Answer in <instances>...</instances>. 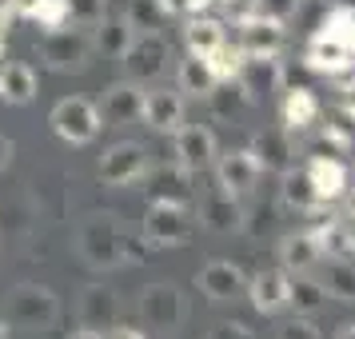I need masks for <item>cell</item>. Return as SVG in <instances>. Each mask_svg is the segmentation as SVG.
Masks as SVG:
<instances>
[{
  "instance_id": "cell-1",
  "label": "cell",
  "mask_w": 355,
  "mask_h": 339,
  "mask_svg": "<svg viewBox=\"0 0 355 339\" xmlns=\"http://www.w3.org/2000/svg\"><path fill=\"white\" fill-rule=\"evenodd\" d=\"M80 256L92 268H120V263H140V243L124 236L112 216H88L76 232Z\"/></svg>"
},
{
  "instance_id": "cell-2",
  "label": "cell",
  "mask_w": 355,
  "mask_h": 339,
  "mask_svg": "<svg viewBox=\"0 0 355 339\" xmlns=\"http://www.w3.org/2000/svg\"><path fill=\"white\" fill-rule=\"evenodd\" d=\"M200 220L192 216L188 204H160L152 200V208L144 211V243L152 247H180L196 236Z\"/></svg>"
},
{
  "instance_id": "cell-3",
  "label": "cell",
  "mask_w": 355,
  "mask_h": 339,
  "mask_svg": "<svg viewBox=\"0 0 355 339\" xmlns=\"http://www.w3.org/2000/svg\"><path fill=\"white\" fill-rule=\"evenodd\" d=\"M49 124H52V132H56L60 140H68V144H92V140L100 136V128H104L100 108L92 104V100H84V96L56 100Z\"/></svg>"
},
{
  "instance_id": "cell-4",
  "label": "cell",
  "mask_w": 355,
  "mask_h": 339,
  "mask_svg": "<svg viewBox=\"0 0 355 339\" xmlns=\"http://www.w3.org/2000/svg\"><path fill=\"white\" fill-rule=\"evenodd\" d=\"M4 315H8V323H17V327H52L56 315H60V299L49 288L20 284L4 299Z\"/></svg>"
},
{
  "instance_id": "cell-5",
  "label": "cell",
  "mask_w": 355,
  "mask_h": 339,
  "mask_svg": "<svg viewBox=\"0 0 355 339\" xmlns=\"http://www.w3.org/2000/svg\"><path fill=\"white\" fill-rule=\"evenodd\" d=\"M36 52L40 60L52 68V72H84L88 68V56H92V40L84 33H68V28H49V33L36 40Z\"/></svg>"
},
{
  "instance_id": "cell-6",
  "label": "cell",
  "mask_w": 355,
  "mask_h": 339,
  "mask_svg": "<svg viewBox=\"0 0 355 339\" xmlns=\"http://www.w3.org/2000/svg\"><path fill=\"white\" fill-rule=\"evenodd\" d=\"M120 60H124V68H128V80H136V84L160 80L168 60H172V44H168L160 33H136L132 44H128V52H124Z\"/></svg>"
},
{
  "instance_id": "cell-7",
  "label": "cell",
  "mask_w": 355,
  "mask_h": 339,
  "mask_svg": "<svg viewBox=\"0 0 355 339\" xmlns=\"http://www.w3.org/2000/svg\"><path fill=\"white\" fill-rule=\"evenodd\" d=\"M148 176V148L136 144V140H124V144H112L104 156H100V180L104 184H136V180Z\"/></svg>"
},
{
  "instance_id": "cell-8",
  "label": "cell",
  "mask_w": 355,
  "mask_h": 339,
  "mask_svg": "<svg viewBox=\"0 0 355 339\" xmlns=\"http://www.w3.org/2000/svg\"><path fill=\"white\" fill-rule=\"evenodd\" d=\"M236 84L243 88V96L252 100H268L272 92H279V84H284V64H279V56H248L243 52V64L236 72Z\"/></svg>"
},
{
  "instance_id": "cell-9",
  "label": "cell",
  "mask_w": 355,
  "mask_h": 339,
  "mask_svg": "<svg viewBox=\"0 0 355 339\" xmlns=\"http://www.w3.org/2000/svg\"><path fill=\"white\" fill-rule=\"evenodd\" d=\"M196 284H200V291H204L208 299H216V304L240 299L243 291H248L243 268L240 263H232V259H211V263H204V272L196 275Z\"/></svg>"
},
{
  "instance_id": "cell-10",
  "label": "cell",
  "mask_w": 355,
  "mask_h": 339,
  "mask_svg": "<svg viewBox=\"0 0 355 339\" xmlns=\"http://www.w3.org/2000/svg\"><path fill=\"white\" fill-rule=\"evenodd\" d=\"M144 116V88L136 80L112 84L104 92V104H100V120L112 124V128H124V124H136Z\"/></svg>"
},
{
  "instance_id": "cell-11",
  "label": "cell",
  "mask_w": 355,
  "mask_h": 339,
  "mask_svg": "<svg viewBox=\"0 0 355 339\" xmlns=\"http://www.w3.org/2000/svg\"><path fill=\"white\" fill-rule=\"evenodd\" d=\"M176 164H184L188 172H204L216 160V136L204 124H180L176 132Z\"/></svg>"
},
{
  "instance_id": "cell-12",
  "label": "cell",
  "mask_w": 355,
  "mask_h": 339,
  "mask_svg": "<svg viewBox=\"0 0 355 339\" xmlns=\"http://www.w3.org/2000/svg\"><path fill=\"white\" fill-rule=\"evenodd\" d=\"M248 295H252V307L259 315H275L288 307V295H291V272L288 268H268L259 272L252 284H248Z\"/></svg>"
},
{
  "instance_id": "cell-13",
  "label": "cell",
  "mask_w": 355,
  "mask_h": 339,
  "mask_svg": "<svg viewBox=\"0 0 355 339\" xmlns=\"http://www.w3.org/2000/svg\"><path fill=\"white\" fill-rule=\"evenodd\" d=\"M216 180H220V188L232 195H243L256 188L259 180V164L256 156L248 152V148H236V152H224V156H216Z\"/></svg>"
},
{
  "instance_id": "cell-14",
  "label": "cell",
  "mask_w": 355,
  "mask_h": 339,
  "mask_svg": "<svg viewBox=\"0 0 355 339\" xmlns=\"http://www.w3.org/2000/svg\"><path fill=\"white\" fill-rule=\"evenodd\" d=\"M140 315H144L148 327H176L180 315H184V299H180V291L172 284H152V288L140 295Z\"/></svg>"
},
{
  "instance_id": "cell-15",
  "label": "cell",
  "mask_w": 355,
  "mask_h": 339,
  "mask_svg": "<svg viewBox=\"0 0 355 339\" xmlns=\"http://www.w3.org/2000/svg\"><path fill=\"white\" fill-rule=\"evenodd\" d=\"M307 176H311V188H315L320 204H336V200L347 195V164L339 156H311Z\"/></svg>"
},
{
  "instance_id": "cell-16",
  "label": "cell",
  "mask_w": 355,
  "mask_h": 339,
  "mask_svg": "<svg viewBox=\"0 0 355 339\" xmlns=\"http://www.w3.org/2000/svg\"><path fill=\"white\" fill-rule=\"evenodd\" d=\"M304 64L311 68V72H320V76H343V72L355 64V56L339 44L336 36H327L320 28V33L311 36L307 52H304Z\"/></svg>"
},
{
  "instance_id": "cell-17",
  "label": "cell",
  "mask_w": 355,
  "mask_h": 339,
  "mask_svg": "<svg viewBox=\"0 0 355 339\" xmlns=\"http://www.w3.org/2000/svg\"><path fill=\"white\" fill-rule=\"evenodd\" d=\"M148 195L152 200H160V204H188L192 208V172L184 168V164H164V168H156L152 176H148Z\"/></svg>"
},
{
  "instance_id": "cell-18",
  "label": "cell",
  "mask_w": 355,
  "mask_h": 339,
  "mask_svg": "<svg viewBox=\"0 0 355 339\" xmlns=\"http://www.w3.org/2000/svg\"><path fill=\"white\" fill-rule=\"evenodd\" d=\"M236 28H240V49L248 56H279V49H284V24L279 20H268L256 12Z\"/></svg>"
},
{
  "instance_id": "cell-19",
  "label": "cell",
  "mask_w": 355,
  "mask_h": 339,
  "mask_svg": "<svg viewBox=\"0 0 355 339\" xmlns=\"http://www.w3.org/2000/svg\"><path fill=\"white\" fill-rule=\"evenodd\" d=\"M200 224L208 232H240L243 227V208L236 204V195L216 188L200 200Z\"/></svg>"
},
{
  "instance_id": "cell-20",
  "label": "cell",
  "mask_w": 355,
  "mask_h": 339,
  "mask_svg": "<svg viewBox=\"0 0 355 339\" xmlns=\"http://www.w3.org/2000/svg\"><path fill=\"white\" fill-rule=\"evenodd\" d=\"M140 120L156 132H176L184 124V96L180 92H168V88L144 92V116Z\"/></svg>"
},
{
  "instance_id": "cell-21",
  "label": "cell",
  "mask_w": 355,
  "mask_h": 339,
  "mask_svg": "<svg viewBox=\"0 0 355 339\" xmlns=\"http://www.w3.org/2000/svg\"><path fill=\"white\" fill-rule=\"evenodd\" d=\"M248 152L256 156L259 172H288L291 156H295V148H291V132H259Z\"/></svg>"
},
{
  "instance_id": "cell-22",
  "label": "cell",
  "mask_w": 355,
  "mask_h": 339,
  "mask_svg": "<svg viewBox=\"0 0 355 339\" xmlns=\"http://www.w3.org/2000/svg\"><path fill=\"white\" fill-rule=\"evenodd\" d=\"M224 20L216 17H188V24H184V44H188V52L192 56H211V52L224 44Z\"/></svg>"
},
{
  "instance_id": "cell-23",
  "label": "cell",
  "mask_w": 355,
  "mask_h": 339,
  "mask_svg": "<svg viewBox=\"0 0 355 339\" xmlns=\"http://www.w3.org/2000/svg\"><path fill=\"white\" fill-rule=\"evenodd\" d=\"M320 259H323V252H320V243H315L311 232H295V236H284L279 240V263L288 272H311Z\"/></svg>"
},
{
  "instance_id": "cell-24",
  "label": "cell",
  "mask_w": 355,
  "mask_h": 339,
  "mask_svg": "<svg viewBox=\"0 0 355 339\" xmlns=\"http://www.w3.org/2000/svg\"><path fill=\"white\" fill-rule=\"evenodd\" d=\"M311 124H320V100L307 88H291L284 96V132H307Z\"/></svg>"
},
{
  "instance_id": "cell-25",
  "label": "cell",
  "mask_w": 355,
  "mask_h": 339,
  "mask_svg": "<svg viewBox=\"0 0 355 339\" xmlns=\"http://www.w3.org/2000/svg\"><path fill=\"white\" fill-rule=\"evenodd\" d=\"M132 36H136V28H132L124 17H104L96 24V33H92V44H96L104 56H124L128 52V44H132Z\"/></svg>"
},
{
  "instance_id": "cell-26",
  "label": "cell",
  "mask_w": 355,
  "mask_h": 339,
  "mask_svg": "<svg viewBox=\"0 0 355 339\" xmlns=\"http://www.w3.org/2000/svg\"><path fill=\"white\" fill-rule=\"evenodd\" d=\"M279 200H284L291 211H311L315 204H320L307 168H288V172H284V180H279Z\"/></svg>"
},
{
  "instance_id": "cell-27",
  "label": "cell",
  "mask_w": 355,
  "mask_h": 339,
  "mask_svg": "<svg viewBox=\"0 0 355 339\" xmlns=\"http://www.w3.org/2000/svg\"><path fill=\"white\" fill-rule=\"evenodd\" d=\"M176 84H180V92H188V96H208L211 88H216V72L208 68V60L204 56H192L188 52V60H180V72H176Z\"/></svg>"
},
{
  "instance_id": "cell-28",
  "label": "cell",
  "mask_w": 355,
  "mask_h": 339,
  "mask_svg": "<svg viewBox=\"0 0 355 339\" xmlns=\"http://www.w3.org/2000/svg\"><path fill=\"white\" fill-rule=\"evenodd\" d=\"M36 96V72L28 64H4L0 68V100L28 104Z\"/></svg>"
},
{
  "instance_id": "cell-29",
  "label": "cell",
  "mask_w": 355,
  "mask_h": 339,
  "mask_svg": "<svg viewBox=\"0 0 355 339\" xmlns=\"http://www.w3.org/2000/svg\"><path fill=\"white\" fill-rule=\"evenodd\" d=\"M327 304V291H323L320 279H307L304 272L291 275V295H288V307H295V315H315L320 307Z\"/></svg>"
},
{
  "instance_id": "cell-30",
  "label": "cell",
  "mask_w": 355,
  "mask_h": 339,
  "mask_svg": "<svg viewBox=\"0 0 355 339\" xmlns=\"http://www.w3.org/2000/svg\"><path fill=\"white\" fill-rule=\"evenodd\" d=\"M323 291L331 299H343V304H355V263L352 259H327V272H323Z\"/></svg>"
},
{
  "instance_id": "cell-31",
  "label": "cell",
  "mask_w": 355,
  "mask_h": 339,
  "mask_svg": "<svg viewBox=\"0 0 355 339\" xmlns=\"http://www.w3.org/2000/svg\"><path fill=\"white\" fill-rule=\"evenodd\" d=\"M211 104V112L216 116H240L243 108H248V104H252V100L243 96V88L236 80H220L216 84V88H211L208 96H204Z\"/></svg>"
},
{
  "instance_id": "cell-32",
  "label": "cell",
  "mask_w": 355,
  "mask_h": 339,
  "mask_svg": "<svg viewBox=\"0 0 355 339\" xmlns=\"http://www.w3.org/2000/svg\"><path fill=\"white\" fill-rule=\"evenodd\" d=\"M124 20H128L136 33H156L168 17L160 12L156 0H128V4H124Z\"/></svg>"
},
{
  "instance_id": "cell-33",
  "label": "cell",
  "mask_w": 355,
  "mask_h": 339,
  "mask_svg": "<svg viewBox=\"0 0 355 339\" xmlns=\"http://www.w3.org/2000/svg\"><path fill=\"white\" fill-rule=\"evenodd\" d=\"M80 315L88 323H96V320H112L116 315V295L108 288H88L84 291V299H80Z\"/></svg>"
},
{
  "instance_id": "cell-34",
  "label": "cell",
  "mask_w": 355,
  "mask_h": 339,
  "mask_svg": "<svg viewBox=\"0 0 355 339\" xmlns=\"http://www.w3.org/2000/svg\"><path fill=\"white\" fill-rule=\"evenodd\" d=\"M204 60H208V68L216 72V80H236V72H240V64H243V49L224 40V44L211 52V56H204Z\"/></svg>"
},
{
  "instance_id": "cell-35",
  "label": "cell",
  "mask_w": 355,
  "mask_h": 339,
  "mask_svg": "<svg viewBox=\"0 0 355 339\" xmlns=\"http://www.w3.org/2000/svg\"><path fill=\"white\" fill-rule=\"evenodd\" d=\"M320 28H323L327 36H336L339 44H343V49H347V52L355 56V12H343V8H331V17L323 20Z\"/></svg>"
},
{
  "instance_id": "cell-36",
  "label": "cell",
  "mask_w": 355,
  "mask_h": 339,
  "mask_svg": "<svg viewBox=\"0 0 355 339\" xmlns=\"http://www.w3.org/2000/svg\"><path fill=\"white\" fill-rule=\"evenodd\" d=\"M343 152H352V136L339 124H323L320 140H315V156H343Z\"/></svg>"
},
{
  "instance_id": "cell-37",
  "label": "cell",
  "mask_w": 355,
  "mask_h": 339,
  "mask_svg": "<svg viewBox=\"0 0 355 339\" xmlns=\"http://www.w3.org/2000/svg\"><path fill=\"white\" fill-rule=\"evenodd\" d=\"M68 20L80 28H96L104 20V0H68Z\"/></svg>"
},
{
  "instance_id": "cell-38",
  "label": "cell",
  "mask_w": 355,
  "mask_h": 339,
  "mask_svg": "<svg viewBox=\"0 0 355 339\" xmlns=\"http://www.w3.org/2000/svg\"><path fill=\"white\" fill-rule=\"evenodd\" d=\"M36 24L49 33V28H64L68 20V0H40V8H36Z\"/></svg>"
},
{
  "instance_id": "cell-39",
  "label": "cell",
  "mask_w": 355,
  "mask_h": 339,
  "mask_svg": "<svg viewBox=\"0 0 355 339\" xmlns=\"http://www.w3.org/2000/svg\"><path fill=\"white\" fill-rule=\"evenodd\" d=\"M300 4L304 0H256V12L268 20H279V24H288L295 12H300Z\"/></svg>"
},
{
  "instance_id": "cell-40",
  "label": "cell",
  "mask_w": 355,
  "mask_h": 339,
  "mask_svg": "<svg viewBox=\"0 0 355 339\" xmlns=\"http://www.w3.org/2000/svg\"><path fill=\"white\" fill-rule=\"evenodd\" d=\"M279 339H323V336L311 320H291V323L279 327Z\"/></svg>"
},
{
  "instance_id": "cell-41",
  "label": "cell",
  "mask_w": 355,
  "mask_h": 339,
  "mask_svg": "<svg viewBox=\"0 0 355 339\" xmlns=\"http://www.w3.org/2000/svg\"><path fill=\"white\" fill-rule=\"evenodd\" d=\"M220 4H224V12L232 24H243V20L256 17V0H220Z\"/></svg>"
},
{
  "instance_id": "cell-42",
  "label": "cell",
  "mask_w": 355,
  "mask_h": 339,
  "mask_svg": "<svg viewBox=\"0 0 355 339\" xmlns=\"http://www.w3.org/2000/svg\"><path fill=\"white\" fill-rule=\"evenodd\" d=\"M243 220H252V224H243L248 232H252V236H263V232H268V227L275 224V211H272V208H256L252 216L243 211Z\"/></svg>"
},
{
  "instance_id": "cell-43",
  "label": "cell",
  "mask_w": 355,
  "mask_h": 339,
  "mask_svg": "<svg viewBox=\"0 0 355 339\" xmlns=\"http://www.w3.org/2000/svg\"><path fill=\"white\" fill-rule=\"evenodd\" d=\"M208 339H256V336H252L243 323H216L208 331Z\"/></svg>"
},
{
  "instance_id": "cell-44",
  "label": "cell",
  "mask_w": 355,
  "mask_h": 339,
  "mask_svg": "<svg viewBox=\"0 0 355 339\" xmlns=\"http://www.w3.org/2000/svg\"><path fill=\"white\" fill-rule=\"evenodd\" d=\"M8 8H12V17H36V8H40V0H8Z\"/></svg>"
},
{
  "instance_id": "cell-45",
  "label": "cell",
  "mask_w": 355,
  "mask_h": 339,
  "mask_svg": "<svg viewBox=\"0 0 355 339\" xmlns=\"http://www.w3.org/2000/svg\"><path fill=\"white\" fill-rule=\"evenodd\" d=\"M104 339H148L144 331H136V327H124V323H120V327H108V336Z\"/></svg>"
},
{
  "instance_id": "cell-46",
  "label": "cell",
  "mask_w": 355,
  "mask_h": 339,
  "mask_svg": "<svg viewBox=\"0 0 355 339\" xmlns=\"http://www.w3.org/2000/svg\"><path fill=\"white\" fill-rule=\"evenodd\" d=\"M343 116H347V120H355V80L343 84Z\"/></svg>"
},
{
  "instance_id": "cell-47",
  "label": "cell",
  "mask_w": 355,
  "mask_h": 339,
  "mask_svg": "<svg viewBox=\"0 0 355 339\" xmlns=\"http://www.w3.org/2000/svg\"><path fill=\"white\" fill-rule=\"evenodd\" d=\"M12 152H17V144H12L8 136H0V168H8V160H12Z\"/></svg>"
},
{
  "instance_id": "cell-48",
  "label": "cell",
  "mask_w": 355,
  "mask_h": 339,
  "mask_svg": "<svg viewBox=\"0 0 355 339\" xmlns=\"http://www.w3.org/2000/svg\"><path fill=\"white\" fill-rule=\"evenodd\" d=\"M8 20H12V8H8V0H0V36L8 28Z\"/></svg>"
},
{
  "instance_id": "cell-49",
  "label": "cell",
  "mask_w": 355,
  "mask_h": 339,
  "mask_svg": "<svg viewBox=\"0 0 355 339\" xmlns=\"http://www.w3.org/2000/svg\"><path fill=\"white\" fill-rule=\"evenodd\" d=\"M68 339H104V336H100V331H92V327H84V331H72Z\"/></svg>"
},
{
  "instance_id": "cell-50",
  "label": "cell",
  "mask_w": 355,
  "mask_h": 339,
  "mask_svg": "<svg viewBox=\"0 0 355 339\" xmlns=\"http://www.w3.org/2000/svg\"><path fill=\"white\" fill-rule=\"evenodd\" d=\"M336 339H355V323H343V327L336 331Z\"/></svg>"
},
{
  "instance_id": "cell-51",
  "label": "cell",
  "mask_w": 355,
  "mask_h": 339,
  "mask_svg": "<svg viewBox=\"0 0 355 339\" xmlns=\"http://www.w3.org/2000/svg\"><path fill=\"white\" fill-rule=\"evenodd\" d=\"M336 8H343V12H355V0H336Z\"/></svg>"
},
{
  "instance_id": "cell-52",
  "label": "cell",
  "mask_w": 355,
  "mask_h": 339,
  "mask_svg": "<svg viewBox=\"0 0 355 339\" xmlns=\"http://www.w3.org/2000/svg\"><path fill=\"white\" fill-rule=\"evenodd\" d=\"M0 339H8V320H0Z\"/></svg>"
},
{
  "instance_id": "cell-53",
  "label": "cell",
  "mask_w": 355,
  "mask_h": 339,
  "mask_svg": "<svg viewBox=\"0 0 355 339\" xmlns=\"http://www.w3.org/2000/svg\"><path fill=\"white\" fill-rule=\"evenodd\" d=\"M0 56H4V36H0Z\"/></svg>"
},
{
  "instance_id": "cell-54",
  "label": "cell",
  "mask_w": 355,
  "mask_h": 339,
  "mask_svg": "<svg viewBox=\"0 0 355 339\" xmlns=\"http://www.w3.org/2000/svg\"><path fill=\"white\" fill-rule=\"evenodd\" d=\"M352 259H355V236H352Z\"/></svg>"
}]
</instances>
